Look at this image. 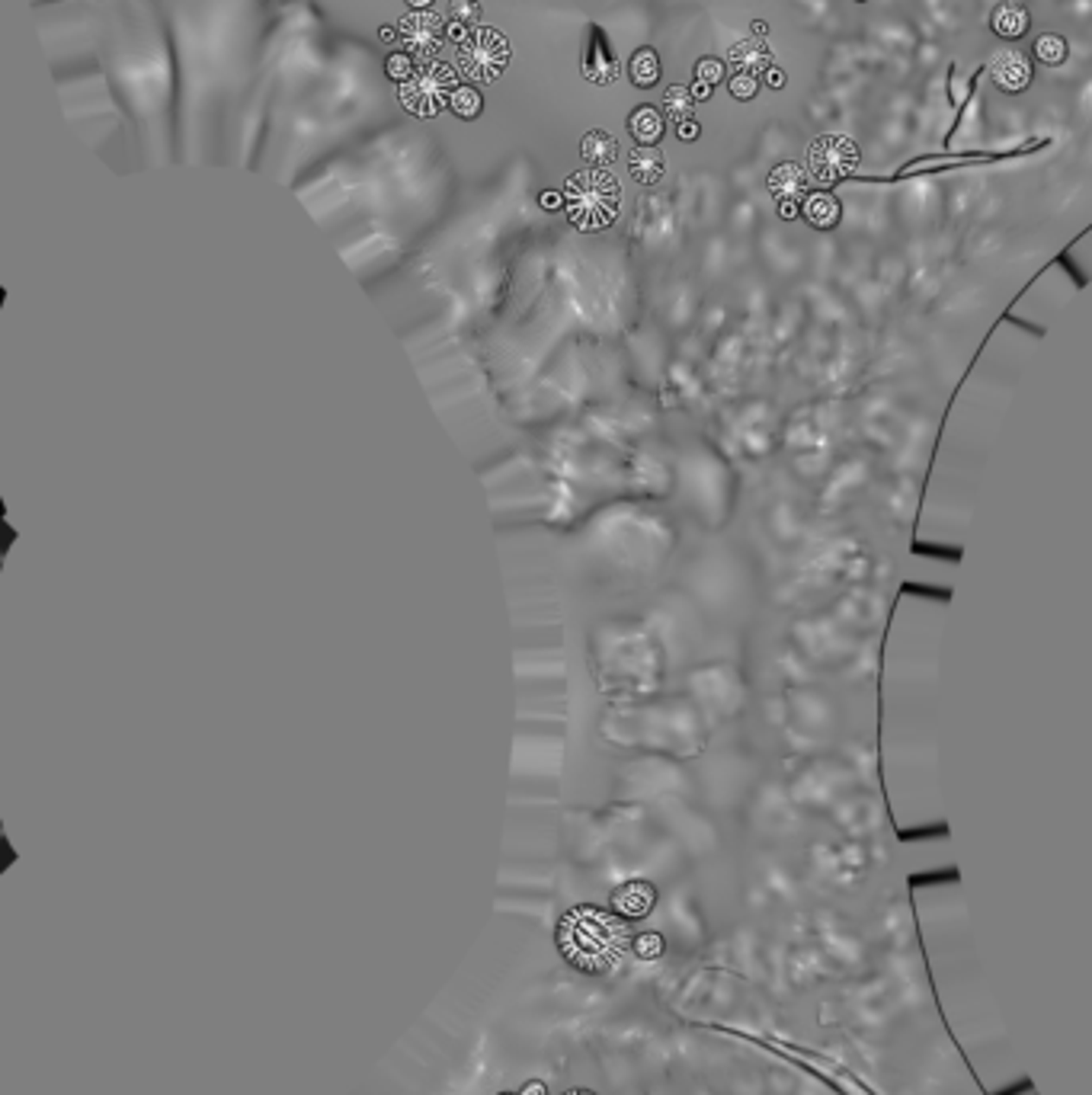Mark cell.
I'll return each mask as SVG.
<instances>
[{"mask_svg": "<svg viewBox=\"0 0 1092 1095\" xmlns=\"http://www.w3.org/2000/svg\"><path fill=\"white\" fill-rule=\"evenodd\" d=\"M695 80H705V84H721L724 80V61L718 58H702L699 65H695Z\"/></svg>", "mask_w": 1092, "mask_h": 1095, "instance_id": "cell-25", "label": "cell"}, {"mask_svg": "<svg viewBox=\"0 0 1092 1095\" xmlns=\"http://www.w3.org/2000/svg\"><path fill=\"white\" fill-rule=\"evenodd\" d=\"M459 87V74L452 67L426 61V65H416L414 77L401 84V106L420 119H433L448 106V99Z\"/></svg>", "mask_w": 1092, "mask_h": 1095, "instance_id": "cell-3", "label": "cell"}, {"mask_svg": "<svg viewBox=\"0 0 1092 1095\" xmlns=\"http://www.w3.org/2000/svg\"><path fill=\"white\" fill-rule=\"evenodd\" d=\"M663 112H667L673 122L692 119V112H695V97H692V90L682 87V84L667 87V93H663Z\"/></svg>", "mask_w": 1092, "mask_h": 1095, "instance_id": "cell-18", "label": "cell"}, {"mask_svg": "<svg viewBox=\"0 0 1092 1095\" xmlns=\"http://www.w3.org/2000/svg\"><path fill=\"white\" fill-rule=\"evenodd\" d=\"M564 1095H596V1092H590V1089H574V1092H564Z\"/></svg>", "mask_w": 1092, "mask_h": 1095, "instance_id": "cell-33", "label": "cell"}, {"mask_svg": "<svg viewBox=\"0 0 1092 1095\" xmlns=\"http://www.w3.org/2000/svg\"><path fill=\"white\" fill-rule=\"evenodd\" d=\"M810 174L817 176L820 183H836L842 176H849L859 163V148L842 138V135H823L810 144L808 154Z\"/></svg>", "mask_w": 1092, "mask_h": 1095, "instance_id": "cell-6", "label": "cell"}, {"mask_svg": "<svg viewBox=\"0 0 1092 1095\" xmlns=\"http://www.w3.org/2000/svg\"><path fill=\"white\" fill-rule=\"evenodd\" d=\"M804 212H808V218L817 228H830V225H836V218H840V202L827 193H817L808 199V208H804Z\"/></svg>", "mask_w": 1092, "mask_h": 1095, "instance_id": "cell-19", "label": "cell"}, {"mask_svg": "<svg viewBox=\"0 0 1092 1095\" xmlns=\"http://www.w3.org/2000/svg\"><path fill=\"white\" fill-rule=\"evenodd\" d=\"M765 29H769V26H765L763 20H756V22H753V33H756V35H765Z\"/></svg>", "mask_w": 1092, "mask_h": 1095, "instance_id": "cell-32", "label": "cell"}, {"mask_svg": "<svg viewBox=\"0 0 1092 1095\" xmlns=\"http://www.w3.org/2000/svg\"><path fill=\"white\" fill-rule=\"evenodd\" d=\"M481 3L478 0H448V39L461 45L481 26Z\"/></svg>", "mask_w": 1092, "mask_h": 1095, "instance_id": "cell-11", "label": "cell"}, {"mask_svg": "<svg viewBox=\"0 0 1092 1095\" xmlns=\"http://www.w3.org/2000/svg\"><path fill=\"white\" fill-rule=\"evenodd\" d=\"M855 3H865V0H855Z\"/></svg>", "mask_w": 1092, "mask_h": 1095, "instance_id": "cell-34", "label": "cell"}, {"mask_svg": "<svg viewBox=\"0 0 1092 1095\" xmlns=\"http://www.w3.org/2000/svg\"><path fill=\"white\" fill-rule=\"evenodd\" d=\"M990 77H994V84L1006 93H1022V90L1032 84V65H1028V58L1019 48H1006L994 58V65H990Z\"/></svg>", "mask_w": 1092, "mask_h": 1095, "instance_id": "cell-8", "label": "cell"}, {"mask_svg": "<svg viewBox=\"0 0 1092 1095\" xmlns=\"http://www.w3.org/2000/svg\"><path fill=\"white\" fill-rule=\"evenodd\" d=\"M448 109H452L459 119H478L484 109V99L481 93H478V87H465V84H461V87L452 93V99H448Z\"/></svg>", "mask_w": 1092, "mask_h": 1095, "instance_id": "cell-20", "label": "cell"}, {"mask_svg": "<svg viewBox=\"0 0 1092 1095\" xmlns=\"http://www.w3.org/2000/svg\"><path fill=\"white\" fill-rule=\"evenodd\" d=\"M448 39V22L433 10H410L397 20V42L416 65L436 61L439 48Z\"/></svg>", "mask_w": 1092, "mask_h": 1095, "instance_id": "cell-5", "label": "cell"}, {"mask_svg": "<svg viewBox=\"0 0 1092 1095\" xmlns=\"http://www.w3.org/2000/svg\"><path fill=\"white\" fill-rule=\"evenodd\" d=\"M619 199L622 189L615 183V176L606 170H577L564 186V202H568L570 221L583 231L606 228L612 218L619 215Z\"/></svg>", "mask_w": 1092, "mask_h": 1095, "instance_id": "cell-2", "label": "cell"}, {"mask_svg": "<svg viewBox=\"0 0 1092 1095\" xmlns=\"http://www.w3.org/2000/svg\"><path fill=\"white\" fill-rule=\"evenodd\" d=\"M676 135H679V142H695V138L702 135V125L695 119L676 122Z\"/></svg>", "mask_w": 1092, "mask_h": 1095, "instance_id": "cell-26", "label": "cell"}, {"mask_svg": "<svg viewBox=\"0 0 1092 1095\" xmlns=\"http://www.w3.org/2000/svg\"><path fill=\"white\" fill-rule=\"evenodd\" d=\"M628 131L638 144H657L663 138V116L654 106H638L628 116Z\"/></svg>", "mask_w": 1092, "mask_h": 1095, "instance_id": "cell-15", "label": "cell"}, {"mask_svg": "<svg viewBox=\"0 0 1092 1095\" xmlns=\"http://www.w3.org/2000/svg\"><path fill=\"white\" fill-rule=\"evenodd\" d=\"M378 39H382V42H391V39H397V26H394V29H378Z\"/></svg>", "mask_w": 1092, "mask_h": 1095, "instance_id": "cell-30", "label": "cell"}, {"mask_svg": "<svg viewBox=\"0 0 1092 1095\" xmlns=\"http://www.w3.org/2000/svg\"><path fill=\"white\" fill-rule=\"evenodd\" d=\"M731 67L737 74H765L769 67H772V54L765 48L763 42H756V39H746V42H737L731 48Z\"/></svg>", "mask_w": 1092, "mask_h": 1095, "instance_id": "cell-12", "label": "cell"}, {"mask_svg": "<svg viewBox=\"0 0 1092 1095\" xmlns=\"http://www.w3.org/2000/svg\"><path fill=\"white\" fill-rule=\"evenodd\" d=\"M407 3H410L414 10H429V3H433V0H407Z\"/></svg>", "mask_w": 1092, "mask_h": 1095, "instance_id": "cell-31", "label": "cell"}, {"mask_svg": "<svg viewBox=\"0 0 1092 1095\" xmlns=\"http://www.w3.org/2000/svg\"><path fill=\"white\" fill-rule=\"evenodd\" d=\"M785 80H788V74L782 71V67H776V65H772L763 74V84H765V87H772V90H782V87H785Z\"/></svg>", "mask_w": 1092, "mask_h": 1095, "instance_id": "cell-27", "label": "cell"}, {"mask_svg": "<svg viewBox=\"0 0 1092 1095\" xmlns=\"http://www.w3.org/2000/svg\"><path fill=\"white\" fill-rule=\"evenodd\" d=\"M628 170L638 183L644 186H654L663 180V170H667V161H663V154L657 151L654 144H638L628 157Z\"/></svg>", "mask_w": 1092, "mask_h": 1095, "instance_id": "cell-13", "label": "cell"}, {"mask_svg": "<svg viewBox=\"0 0 1092 1095\" xmlns=\"http://www.w3.org/2000/svg\"><path fill=\"white\" fill-rule=\"evenodd\" d=\"M510 54H513V48H510V39H506V35L491 29V26H487V29L478 26V29L455 48V61H459L461 74L468 77V80H474V84H493V80L506 71V65H510Z\"/></svg>", "mask_w": 1092, "mask_h": 1095, "instance_id": "cell-4", "label": "cell"}, {"mask_svg": "<svg viewBox=\"0 0 1092 1095\" xmlns=\"http://www.w3.org/2000/svg\"><path fill=\"white\" fill-rule=\"evenodd\" d=\"M580 74L587 77L596 87L615 84L622 77V61L619 52L612 48L609 35L602 26H590L587 29V45H583V58H580Z\"/></svg>", "mask_w": 1092, "mask_h": 1095, "instance_id": "cell-7", "label": "cell"}, {"mask_svg": "<svg viewBox=\"0 0 1092 1095\" xmlns=\"http://www.w3.org/2000/svg\"><path fill=\"white\" fill-rule=\"evenodd\" d=\"M692 97H695V103H705V99H711V84H705V80H695V84H692Z\"/></svg>", "mask_w": 1092, "mask_h": 1095, "instance_id": "cell-28", "label": "cell"}, {"mask_svg": "<svg viewBox=\"0 0 1092 1095\" xmlns=\"http://www.w3.org/2000/svg\"><path fill=\"white\" fill-rule=\"evenodd\" d=\"M628 77H632V84L638 90H651L660 80V58H657L654 48H638L632 54V61H628Z\"/></svg>", "mask_w": 1092, "mask_h": 1095, "instance_id": "cell-17", "label": "cell"}, {"mask_svg": "<svg viewBox=\"0 0 1092 1095\" xmlns=\"http://www.w3.org/2000/svg\"><path fill=\"white\" fill-rule=\"evenodd\" d=\"M580 154H583V161L590 163V167H609V163H615V157H619V142L612 138L609 131L593 129L583 135Z\"/></svg>", "mask_w": 1092, "mask_h": 1095, "instance_id": "cell-14", "label": "cell"}, {"mask_svg": "<svg viewBox=\"0 0 1092 1095\" xmlns=\"http://www.w3.org/2000/svg\"><path fill=\"white\" fill-rule=\"evenodd\" d=\"M1032 48H1035V58L1041 65H1063V58H1067V42L1054 33L1038 35Z\"/></svg>", "mask_w": 1092, "mask_h": 1095, "instance_id": "cell-21", "label": "cell"}, {"mask_svg": "<svg viewBox=\"0 0 1092 1095\" xmlns=\"http://www.w3.org/2000/svg\"><path fill=\"white\" fill-rule=\"evenodd\" d=\"M612 907H615V913L622 920H641L654 907V888L644 884V881H632V884H625V888L612 894Z\"/></svg>", "mask_w": 1092, "mask_h": 1095, "instance_id": "cell-9", "label": "cell"}, {"mask_svg": "<svg viewBox=\"0 0 1092 1095\" xmlns=\"http://www.w3.org/2000/svg\"><path fill=\"white\" fill-rule=\"evenodd\" d=\"M727 90H731L733 99H743V103H746V99L756 97V90H759V80H756L753 74H733L731 84H727Z\"/></svg>", "mask_w": 1092, "mask_h": 1095, "instance_id": "cell-24", "label": "cell"}, {"mask_svg": "<svg viewBox=\"0 0 1092 1095\" xmlns=\"http://www.w3.org/2000/svg\"><path fill=\"white\" fill-rule=\"evenodd\" d=\"M519 1095H548V1092H545V1083H538V1079H529V1083L519 1089Z\"/></svg>", "mask_w": 1092, "mask_h": 1095, "instance_id": "cell-29", "label": "cell"}, {"mask_svg": "<svg viewBox=\"0 0 1092 1095\" xmlns=\"http://www.w3.org/2000/svg\"><path fill=\"white\" fill-rule=\"evenodd\" d=\"M1028 10L1025 7H1019V3H1000L990 16V26H994L996 35H1003V39H1019V35L1028 33Z\"/></svg>", "mask_w": 1092, "mask_h": 1095, "instance_id": "cell-16", "label": "cell"}, {"mask_svg": "<svg viewBox=\"0 0 1092 1095\" xmlns=\"http://www.w3.org/2000/svg\"><path fill=\"white\" fill-rule=\"evenodd\" d=\"M557 948L580 974H606L625 948V929L609 913L577 907L557 926Z\"/></svg>", "mask_w": 1092, "mask_h": 1095, "instance_id": "cell-1", "label": "cell"}, {"mask_svg": "<svg viewBox=\"0 0 1092 1095\" xmlns=\"http://www.w3.org/2000/svg\"><path fill=\"white\" fill-rule=\"evenodd\" d=\"M634 954H638L641 961H654V958H660V954H663V935H657V933L638 935V939H634Z\"/></svg>", "mask_w": 1092, "mask_h": 1095, "instance_id": "cell-23", "label": "cell"}, {"mask_svg": "<svg viewBox=\"0 0 1092 1095\" xmlns=\"http://www.w3.org/2000/svg\"><path fill=\"white\" fill-rule=\"evenodd\" d=\"M804 186H808V174H804L801 163H778L776 170L769 174V189L785 206H791V202H797L804 195Z\"/></svg>", "mask_w": 1092, "mask_h": 1095, "instance_id": "cell-10", "label": "cell"}, {"mask_svg": "<svg viewBox=\"0 0 1092 1095\" xmlns=\"http://www.w3.org/2000/svg\"><path fill=\"white\" fill-rule=\"evenodd\" d=\"M384 71H388V77H391V80H397V84H404V80H410V77H414V58H410V54L407 52H394V54H388V61H384Z\"/></svg>", "mask_w": 1092, "mask_h": 1095, "instance_id": "cell-22", "label": "cell"}]
</instances>
